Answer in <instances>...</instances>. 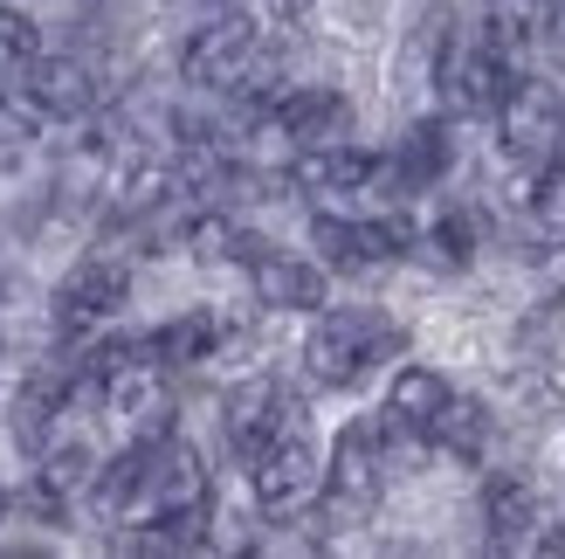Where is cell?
I'll list each match as a JSON object with an SVG mask.
<instances>
[{
	"instance_id": "6da1fadb",
	"label": "cell",
	"mask_w": 565,
	"mask_h": 559,
	"mask_svg": "<svg viewBox=\"0 0 565 559\" xmlns=\"http://www.w3.org/2000/svg\"><path fill=\"white\" fill-rule=\"evenodd\" d=\"M401 346H407V331L380 312H318V325H310V339H303V367L318 387H352Z\"/></svg>"
},
{
	"instance_id": "7a4b0ae2",
	"label": "cell",
	"mask_w": 565,
	"mask_h": 559,
	"mask_svg": "<svg viewBox=\"0 0 565 559\" xmlns=\"http://www.w3.org/2000/svg\"><path fill=\"white\" fill-rule=\"evenodd\" d=\"M180 70H186V83H201V91H263L276 76V63L263 55V28L242 21V14L207 21L201 35L186 42Z\"/></svg>"
},
{
	"instance_id": "3957f363",
	"label": "cell",
	"mask_w": 565,
	"mask_h": 559,
	"mask_svg": "<svg viewBox=\"0 0 565 559\" xmlns=\"http://www.w3.org/2000/svg\"><path fill=\"white\" fill-rule=\"evenodd\" d=\"M497 118H503V152H511L518 166H539V173H545V166L565 152V97L552 91V83L511 76Z\"/></svg>"
},
{
	"instance_id": "277c9868",
	"label": "cell",
	"mask_w": 565,
	"mask_h": 559,
	"mask_svg": "<svg viewBox=\"0 0 565 559\" xmlns=\"http://www.w3.org/2000/svg\"><path fill=\"white\" fill-rule=\"evenodd\" d=\"M310 249L318 263L338 270V276H365L393 256L414 249V221H338V214H318L310 221Z\"/></svg>"
},
{
	"instance_id": "5b68a950",
	"label": "cell",
	"mask_w": 565,
	"mask_h": 559,
	"mask_svg": "<svg viewBox=\"0 0 565 559\" xmlns=\"http://www.w3.org/2000/svg\"><path fill=\"white\" fill-rule=\"evenodd\" d=\"M324 497H331V518H359L373 511L380 497V422H352L338 429L331 442V470H324Z\"/></svg>"
},
{
	"instance_id": "8992f818",
	"label": "cell",
	"mask_w": 565,
	"mask_h": 559,
	"mask_svg": "<svg viewBox=\"0 0 565 559\" xmlns=\"http://www.w3.org/2000/svg\"><path fill=\"white\" fill-rule=\"evenodd\" d=\"M435 83H441V104L456 118H476V110H497L503 91H511V70L490 42H448L441 63H435Z\"/></svg>"
},
{
	"instance_id": "52a82bcc",
	"label": "cell",
	"mask_w": 565,
	"mask_h": 559,
	"mask_svg": "<svg viewBox=\"0 0 565 559\" xmlns=\"http://www.w3.org/2000/svg\"><path fill=\"white\" fill-rule=\"evenodd\" d=\"M324 491V470H318V450L290 429V435H276L269 450L256 456V505L269 511V518H290V511H303L310 497Z\"/></svg>"
},
{
	"instance_id": "ba28073f",
	"label": "cell",
	"mask_w": 565,
	"mask_h": 559,
	"mask_svg": "<svg viewBox=\"0 0 565 559\" xmlns=\"http://www.w3.org/2000/svg\"><path fill=\"white\" fill-rule=\"evenodd\" d=\"M125 297H131V270H125L118 256H83V263L63 276V291H55V325H63V331H83V325L110 318Z\"/></svg>"
},
{
	"instance_id": "9c48e42d",
	"label": "cell",
	"mask_w": 565,
	"mask_h": 559,
	"mask_svg": "<svg viewBox=\"0 0 565 559\" xmlns=\"http://www.w3.org/2000/svg\"><path fill=\"white\" fill-rule=\"evenodd\" d=\"M21 97L42 110V118H90L97 110V70L76 63V55H35L21 76Z\"/></svg>"
},
{
	"instance_id": "30bf717a",
	"label": "cell",
	"mask_w": 565,
	"mask_h": 559,
	"mask_svg": "<svg viewBox=\"0 0 565 559\" xmlns=\"http://www.w3.org/2000/svg\"><path fill=\"white\" fill-rule=\"evenodd\" d=\"M276 435H290V394L276 380H242L228 394V442L235 456H263Z\"/></svg>"
},
{
	"instance_id": "8fae6325",
	"label": "cell",
	"mask_w": 565,
	"mask_h": 559,
	"mask_svg": "<svg viewBox=\"0 0 565 559\" xmlns=\"http://www.w3.org/2000/svg\"><path fill=\"white\" fill-rule=\"evenodd\" d=\"M276 125H282V138H297V146H331V138L352 131V97L331 91V83H310V91H290L276 104Z\"/></svg>"
},
{
	"instance_id": "7c38bea8",
	"label": "cell",
	"mask_w": 565,
	"mask_h": 559,
	"mask_svg": "<svg viewBox=\"0 0 565 559\" xmlns=\"http://www.w3.org/2000/svg\"><path fill=\"white\" fill-rule=\"evenodd\" d=\"M104 408L118 414V422L146 429V435H166V414H173V401H166L159 359H131V367L110 373V380H104Z\"/></svg>"
},
{
	"instance_id": "4fadbf2b",
	"label": "cell",
	"mask_w": 565,
	"mask_h": 559,
	"mask_svg": "<svg viewBox=\"0 0 565 559\" xmlns=\"http://www.w3.org/2000/svg\"><path fill=\"white\" fill-rule=\"evenodd\" d=\"M90 497L104 518H131V511H152V435L131 442L118 463H104L90 477Z\"/></svg>"
},
{
	"instance_id": "5bb4252c",
	"label": "cell",
	"mask_w": 565,
	"mask_h": 559,
	"mask_svg": "<svg viewBox=\"0 0 565 559\" xmlns=\"http://www.w3.org/2000/svg\"><path fill=\"white\" fill-rule=\"evenodd\" d=\"M256 297L269 312H324V263H303V256H269L256 263Z\"/></svg>"
},
{
	"instance_id": "9a60e30c",
	"label": "cell",
	"mask_w": 565,
	"mask_h": 559,
	"mask_svg": "<svg viewBox=\"0 0 565 559\" xmlns=\"http://www.w3.org/2000/svg\"><path fill=\"white\" fill-rule=\"evenodd\" d=\"M448 401H456V387H448L435 367H401V373H393V387H386V414L407 435H435V422L448 414Z\"/></svg>"
},
{
	"instance_id": "2e32d148",
	"label": "cell",
	"mask_w": 565,
	"mask_h": 559,
	"mask_svg": "<svg viewBox=\"0 0 565 559\" xmlns=\"http://www.w3.org/2000/svg\"><path fill=\"white\" fill-rule=\"evenodd\" d=\"M380 173V159L365 146H345V138H331V146H303L297 152V187L310 193H352Z\"/></svg>"
},
{
	"instance_id": "e0dca14e",
	"label": "cell",
	"mask_w": 565,
	"mask_h": 559,
	"mask_svg": "<svg viewBox=\"0 0 565 559\" xmlns=\"http://www.w3.org/2000/svg\"><path fill=\"white\" fill-rule=\"evenodd\" d=\"M483 518H490V546H539V497H531L524 477H497L483 497Z\"/></svg>"
},
{
	"instance_id": "ac0fdd59",
	"label": "cell",
	"mask_w": 565,
	"mask_h": 559,
	"mask_svg": "<svg viewBox=\"0 0 565 559\" xmlns=\"http://www.w3.org/2000/svg\"><path fill=\"white\" fill-rule=\"evenodd\" d=\"M221 346V318L214 312H186L173 325H159L146 339V359H159V367H193V359H207Z\"/></svg>"
},
{
	"instance_id": "d6986e66",
	"label": "cell",
	"mask_w": 565,
	"mask_h": 559,
	"mask_svg": "<svg viewBox=\"0 0 565 559\" xmlns=\"http://www.w3.org/2000/svg\"><path fill=\"white\" fill-rule=\"evenodd\" d=\"M448 159H456V146H448V125H441V118L407 125V138H401V187H407V193L435 187V180L448 173Z\"/></svg>"
},
{
	"instance_id": "ffe728a7",
	"label": "cell",
	"mask_w": 565,
	"mask_h": 559,
	"mask_svg": "<svg viewBox=\"0 0 565 559\" xmlns=\"http://www.w3.org/2000/svg\"><path fill=\"white\" fill-rule=\"evenodd\" d=\"M476 242H483V221H476L469 208H448L435 229H428V249H435L441 270H469L476 263Z\"/></svg>"
},
{
	"instance_id": "44dd1931",
	"label": "cell",
	"mask_w": 565,
	"mask_h": 559,
	"mask_svg": "<svg viewBox=\"0 0 565 559\" xmlns=\"http://www.w3.org/2000/svg\"><path fill=\"white\" fill-rule=\"evenodd\" d=\"M428 442H441L448 456L476 463V456H483V442H490V422H483V408H476V401H448V414L435 422V435H428Z\"/></svg>"
},
{
	"instance_id": "7402d4cb",
	"label": "cell",
	"mask_w": 565,
	"mask_h": 559,
	"mask_svg": "<svg viewBox=\"0 0 565 559\" xmlns=\"http://www.w3.org/2000/svg\"><path fill=\"white\" fill-rule=\"evenodd\" d=\"M35 118H42L35 104L0 97V173H14V166H21L28 152H35Z\"/></svg>"
},
{
	"instance_id": "603a6c76",
	"label": "cell",
	"mask_w": 565,
	"mask_h": 559,
	"mask_svg": "<svg viewBox=\"0 0 565 559\" xmlns=\"http://www.w3.org/2000/svg\"><path fill=\"white\" fill-rule=\"evenodd\" d=\"M531 221H539L545 242H565V166L558 159L539 173V187H531Z\"/></svg>"
},
{
	"instance_id": "cb8c5ba5",
	"label": "cell",
	"mask_w": 565,
	"mask_h": 559,
	"mask_svg": "<svg viewBox=\"0 0 565 559\" xmlns=\"http://www.w3.org/2000/svg\"><path fill=\"white\" fill-rule=\"evenodd\" d=\"M35 477H49L55 491H76V484H90L97 477V456H90V442H63V450H49V463L35 470Z\"/></svg>"
},
{
	"instance_id": "d4e9b609",
	"label": "cell",
	"mask_w": 565,
	"mask_h": 559,
	"mask_svg": "<svg viewBox=\"0 0 565 559\" xmlns=\"http://www.w3.org/2000/svg\"><path fill=\"white\" fill-rule=\"evenodd\" d=\"M35 63V21L21 8H0V70H28Z\"/></svg>"
},
{
	"instance_id": "484cf974",
	"label": "cell",
	"mask_w": 565,
	"mask_h": 559,
	"mask_svg": "<svg viewBox=\"0 0 565 559\" xmlns=\"http://www.w3.org/2000/svg\"><path fill=\"white\" fill-rule=\"evenodd\" d=\"M545 42H552V63L565 70V0H558L552 14H545Z\"/></svg>"
},
{
	"instance_id": "4316f807",
	"label": "cell",
	"mask_w": 565,
	"mask_h": 559,
	"mask_svg": "<svg viewBox=\"0 0 565 559\" xmlns=\"http://www.w3.org/2000/svg\"><path fill=\"white\" fill-rule=\"evenodd\" d=\"M0 518H8V491H0Z\"/></svg>"
},
{
	"instance_id": "83f0119b",
	"label": "cell",
	"mask_w": 565,
	"mask_h": 559,
	"mask_svg": "<svg viewBox=\"0 0 565 559\" xmlns=\"http://www.w3.org/2000/svg\"><path fill=\"white\" fill-rule=\"evenodd\" d=\"M0 297H8V270H0Z\"/></svg>"
}]
</instances>
